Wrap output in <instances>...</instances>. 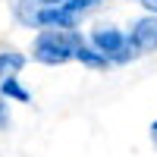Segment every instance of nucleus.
I'll use <instances>...</instances> for the list:
<instances>
[{"label":"nucleus","mask_w":157,"mask_h":157,"mask_svg":"<svg viewBox=\"0 0 157 157\" xmlns=\"http://www.w3.org/2000/svg\"><path fill=\"white\" fill-rule=\"evenodd\" d=\"M6 120H10V116H6V107L0 104V126H6Z\"/></svg>","instance_id":"9d476101"},{"label":"nucleus","mask_w":157,"mask_h":157,"mask_svg":"<svg viewBox=\"0 0 157 157\" xmlns=\"http://www.w3.org/2000/svg\"><path fill=\"white\" fill-rule=\"evenodd\" d=\"M22 66H25V57L22 54H16V50H3V54H0V78L16 75Z\"/></svg>","instance_id":"39448f33"},{"label":"nucleus","mask_w":157,"mask_h":157,"mask_svg":"<svg viewBox=\"0 0 157 157\" xmlns=\"http://www.w3.org/2000/svg\"><path fill=\"white\" fill-rule=\"evenodd\" d=\"M138 3L145 6V10L151 13V16H157V0H138Z\"/></svg>","instance_id":"6e6552de"},{"label":"nucleus","mask_w":157,"mask_h":157,"mask_svg":"<svg viewBox=\"0 0 157 157\" xmlns=\"http://www.w3.org/2000/svg\"><path fill=\"white\" fill-rule=\"evenodd\" d=\"M151 141L157 145V120H154V126H151Z\"/></svg>","instance_id":"9b49d317"},{"label":"nucleus","mask_w":157,"mask_h":157,"mask_svg":"<svg viewBox=\"0 0 157 157\" xmlns=\"http://www.w3.org/2000/svg\"><path fill=\"white\" fill-rule=\"evenodd\" d=\"M38 3H44V6H63L66 0H38Z\"/></svg>","instance_id":"1a4fd4ad"},{"label":"nucleus","mask_w":157,"mask_h":157,"mask_svg":"<svg viewBox=\"0 0 157 157\" xmlns=\"http://www.w3.org/2000/svg\"><path fill=\"white\" fill-rule=\"evenodd\" d=\"M72 60L85 63V66H91V69H104V66H110V63L104 60L94 47H88V44H78V47H75V54H72Z\"/></svg>","instance_id":"20e7f679"},{"label":"nucleus","mask_w":157,"mask_h":157,"mask_svg":"<svg viewBox=\"0 0 157 157\" xmlns=\"http://www.w3.org/2000/svg\"><path fill=\"white\" fill-rule=\"evenodd\" d=\"M91 47H94L107 63H113V57L126 47V35L120 29H113V25H101V29L91 32Z\"/></svg>","instance_id":"7ed1b4c3"},{"label":"nucleus","mask_w":157,"mask_h":157,"mask_svg":"<svg viewBox=\"0 0 157 157\" xmlns=\"http://www.w3.org/2000/svg\"><path fill=\"white\" fill-rule=\"evenodd\" d=\"M126 41L135 47V54H151L157 50V16H141L132 22Z\"/></svg>","instance_id":"f03ea898"},{"label":"nucleus","mask_w":157,"mask_h":157,"mask_svg":"<svg viewBox=\"0 0 157 157\" xmlns=\"http://www.w3.org/2000/svg\"><path fill=\"white\" fill-rule=\"evenodd\" d=\"M85 44V38L78 32H60V29H44L41 35L35 38V50L32 60L44 63V66H60V63L72 60L75 47Z\"/></svg>","instance_id":"f257e3e1"},{"label":"nucleus","mask_w":157,"mask_h":157,"mask_svg":"<svg viewBox=\"0 0 157 157\" xmlns=\"http://www.w3.org/2000/svg\"><path fill=\"white\" fill-rule=\"evenodd\" d=\"M0 94H3V98H13V101H22V104H29V101H32V94L16 82V75L0 78Z\"/></svg>","instance_id":"423d86ee"},{"label":"nucleus","mask_w":157,"mask_h":157,"mask_svg":"<svg viewBox=\"0 0 157 157\" xmlns=\"http://www.w3.org/2000/svg\"><path fill=\"white\" fill-rule=\"evenodd\" d=\"M101 0H66V3H63V10L66 13H72V16H82L85 10H91V6H98Z\"/></svg>","instance_id":"0eeeda50"}]
</instances>
